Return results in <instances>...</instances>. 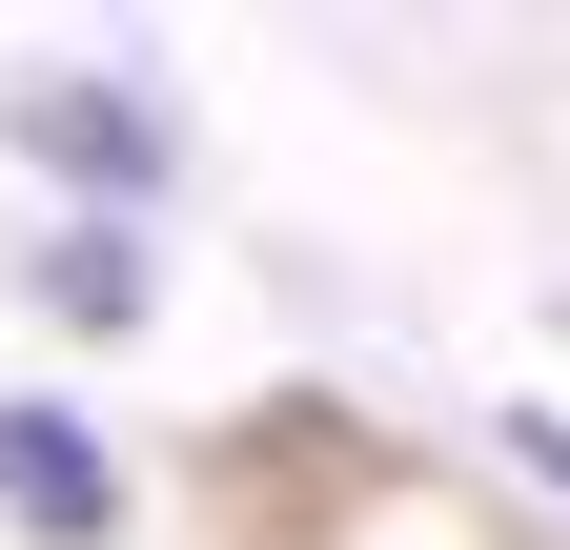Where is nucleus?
Returning <instances> with one entry per match:
<instances>
[{
    "label": "nucleus",
    "instance_id": "f257e3e1",
    "mask_svg": "<svg viewBox=\"0 0 570 550\" xmlns=\"http://www.w3.org/2000/svg\"><path fill=\"white\" fill-rule=\"evenodd\" d=\"M0 144H21L41 184H82V204H142V184L184 164V144H164V102H142V82H21V102H0Z\"/></svg>",
    "mask_w": 570,
    "mask_h": 550
},
{
    "label": "nucleus",
    "instance_id": "f03ea898",
    "mask_svg": "<svg viewBox=\"0 0 570 550\" xmlns=\"http://www.w3.org/2000/svg\"><path fill=\"white\" fill-rule=\"evenodd\" d=\"M0 530H41V550H102L122 530V469H102V429H82V407H0Z\"/></svg>",
    "mask_w": 570,
    "mask_h": 550
},
{
    "label": "nucleus",
    "instance_id": "7ed1b4c3",
    "mask_svg": "<svg viewBox=\"0 0 570 550\" xmlns=\"http://www.w3.org/2000/svg\"><path fill=\"white\" fill-rule=\"evenodd\" d=\"M21 306H41V326H82V347H102V326H142L164 286H142V245H122V225H41V245H21Z\"/></svg>",
    "mask_w": 570,
    "mask_h": 550
},
{
    "label": "nucleus",
    "instance_id": "20e7f679",
    "mask_svg": "<svg viewBox=\"0 0 570 550\" xmlns=\"http://www.w3.org/2000/svg\"><path fill=\"white\" fill-rule=\"evenodd\" d=\"M510 449H530V469H550V490H570V429H550V407H530V429H510Z\"/></svg>",
    "mask_w": 570,
    "mask_h": 550
}]
</instances>
